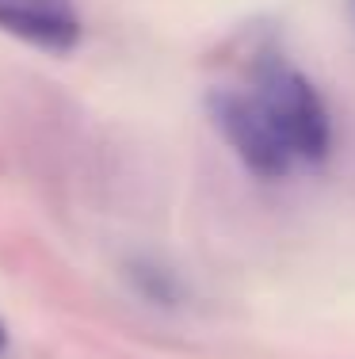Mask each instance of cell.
<instances>
[{"label":"cell","instance_id":"obj_3","mask_svg":"<svg viewBox=\"0 0 355 359\" xmlns=\"http://www.w3.org/2000/svg\"><path fill=\"white\" fill-rule=\"evenodd\" d=\"M0 31L50 54H73L84 23L73 0H0Z\"/></svg>","mask_w":355,"mask_h":359},{"label":"cell","instance_id":"obj_4","mask_svg":"<svg viewBox=\"0 0 355 359\" xmlns=\"http://www.w3.org/2000/svg\"><path fill=\"white\" fill-rule=\"evenodd\" d=\"M134 279L141 283V290H146L153 302H172V298H180V283L172 279V271H165V268H157V264H141L138 271H134Z\"/></svg>","mask_w":355,"mask_h":359},{"label":"cell","instance_id":"obj_5","mask_svg":"<svg viewBox=\"0 0 355 359\" xmlns=\"http://www.w3.org/2000/svg\"><path fill=\"white\" fill-rule=\"evenodd\" d=\"M4 348H8V332H4V325H0V355H4Z\"/></svg>","mask_w":355,"mask_h":359},{"label":"cell","instance_id":"obj_1","mask_svg":"<svg viewBox=\"0 0 355 359\" xmlns=\"http://www.w3.org/2000/svg\"><path fill=\"white\" fill-rule=\"evenodd\" d=\"M249 92L267 111L286 153L294 157V168L325 165L333 153V111L317 84L279 46L256 50L249 65Z\"/></svg>","mask_w":355,"mask_h":359},{"label":"cell","instance_id":"obj_2","mask_svg":"<svg viewBox=\"0 0 355 359\" xmlns=\"http://www.w3.org/2000/svg\"><path fill=\"white\" fill-rule=\"evenodd\" d=\"M207 115L214 130L225 138L244 172L260 180H283L294 172V157L286 153L267 111L249 92V84H222L207 92Z\"/></svg>","mask_w":355,"mask_h":359}]
</instances>
